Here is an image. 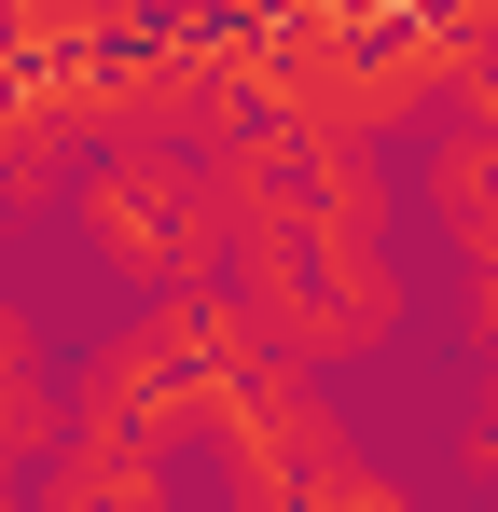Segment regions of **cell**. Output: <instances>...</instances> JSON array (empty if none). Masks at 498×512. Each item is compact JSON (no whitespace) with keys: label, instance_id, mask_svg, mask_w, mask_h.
<instances>
[{"label":"cell","instance_id":"cell-1","mask_svg":"<svg viewBox=\"0 0 498 512\" xmlns=\"http://www.w3.org/2000/svg\"><path fill=\"white\" fill-rule=\"evenodd\" d=\"M263 374V346L222 319V291H166V305H139L125 333L83 360L70 388V429H111V443H194V429L236 416V388Z\"/></svg>","mask_w":498,"mask_h":512},{"label":"cell","instance_id":"cell-2","mask_svg":"<svg viewBox=\"0 0 498 512\" xmlns=\"http://www.w3.org/2000/svg\"><path fill=\"white\" fill-rule=\"evenodd\" d=\"M83 250L111 263L139 305L208 291V250H222V180H208V153H180V139L97 153V167H83Z\"/></svg>","mask_w":498,"mask_h":512},{"label":"cell","instance_id":"cell-3","mask_svg":"<svg viewBox=\"0 0 498 512\" xmlns=\"http://www.w3.org/2000/svg\"><path fill=\"white\" fill-rule=\"evenodd\" d=\"M429 208H443V236L485 277V319H498V97H471V111L429 139Z\"/></svg>","mask_w":498,"mask_h":512},{"label":"cell","instance_id":"cell-4","mask_svg":"<svg viewBox=\"0 0 498 512\" xmlns=\"http://www.w3.org/2000/svg\"><path fill=\"white\" fill-rule=\"evenodd\" d=\"M28 512H180V485H166L153 443H111V429H70L56 457H42V485H28Z\"/></svg>","mask_w":498,"mask_h":512},{"label":"cell","instance_id":"cell-5","mask_svg":"<svg viewBox=\"0 0 498 512\" xmlns=\"http://www.w3.org/2000/svg\"><path fill=\"white\" fill-rule=\"evenodd\" d=\"M56 360H42V319L0 305V485H28V457H56Z\"/></svg>","mask_w":498,"mask_h":512},{"label":"cell","instance_id":"cell-6","mask_svg":"<svg viewBox=\"0 0 498 512\" xmlns=\"http://www.w3.org/2000/svg\"><path fill=\"white\" fill-rule=\"evenodd\" d=\"M0 512H28V485H0Z\"/></svg>","mask_w":498,"mask_h":512}]
</instances>
